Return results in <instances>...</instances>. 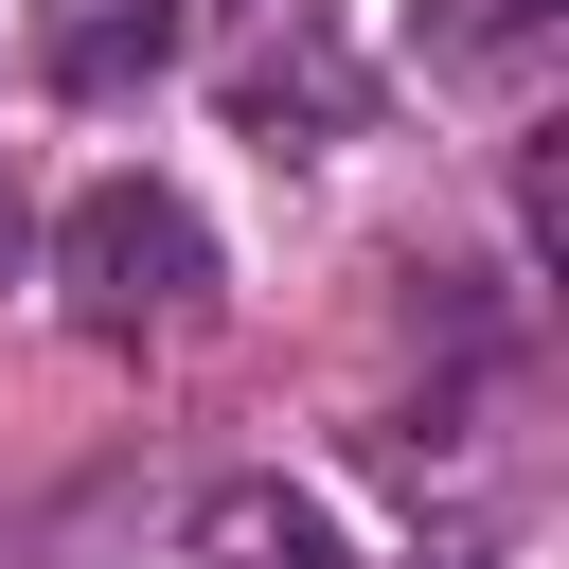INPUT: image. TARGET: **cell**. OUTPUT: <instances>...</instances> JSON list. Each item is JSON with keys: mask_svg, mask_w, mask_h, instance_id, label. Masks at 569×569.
<instances>
[{"mask_svg": "<svg viewBox=\"0 0 569 569\" xmlns=\"http://www.w3.org/2000/svg\"><path fill=\"white\" fill-rule=\"evenodd\" d=\"M53 284H71L89 338H178V320L213 302V231H196V196H160V178H89V196L53 213Z\"/></svg>", "mask_w": 569, "mask_h": 569, "instance_id": "1", "label": "cell"}, {"mask_svg": "<svg viewBox=\"0 0 569 569\" xmlns=\"http://www.w3.org/2000/svg\"><path fill=\"white\" fill-rule=\"evenodd\" d=\"M160 53H178V0H36V71L71 107H124Z\"/></svg>", "mask_w": 569, "mask_h": 569, "instance_id": "2", "label": "cell"}, {"mask_svg": "<svg viewBox=\"0 0 569 569\" xmlns=\"http://www.w3.org/2000/svg\"><path fill=\"white\" fill-rule=\"evenodd\" d=\"M178 569H356V551H338V516H320V498H284V480H231V498L196 516V551H178Z\"/></svg>", "mask_w": 569, "mask_h": 569, "instance_id": "3", "label": "cell"}, {"mask_svg": "<svg viewBox=\"0 0 569 569\" xmlns=\"http://www.w3.org/2000/svg\"><path fill=\"white\" fill-rule=\"evenodd\" d=\"M533 36H551V0H445V18H427L445 71H498V53H533Z\"/></svg>", "mask_w": 569, "mask_h": 569, "instance_id": "4", "label": "cell"}, {"mask_svg": "<svg viewBox=\"0 0 569 569\" xmlns=\"http://www.w3.org/2000/svg\"><path fill=\"white\" fill-rule=\"evenodd\" d=\"M0 267H18V178H0Z\"/></svg>", "mask_w": 569, "mask_h": 569, "instance_id": "5", "label": "cell"}]
</instances>
